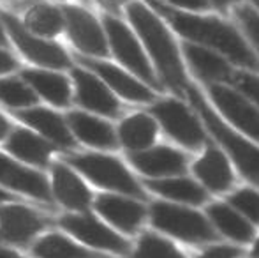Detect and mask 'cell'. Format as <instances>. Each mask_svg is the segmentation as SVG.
<instances>
[{
    "mask_svg": "<svg viewBox=\"0 0 259 258\" xmlns=\"http://www.w3.org/2000/svg\"><path fill=\"white\" fill-rule=\"evenodd\" d=\"M21 21L30 32L46 39H53L62 30H65L64 11L53 4H34L27 9Z\"/></svg>",
    "mask_w": 259,
    "mask_h": 258,
    "instance_id": "83f0119b",
    "label": "cell"
},
{
    "mask_svg": "<svg viewBox=\"0 0 259 258\" xmlns=\"http://www.w3.org/2000/svg\"><path fill=\"white\" fill-rule=\"evenodd\" d=\"M65 20V34L79 55L104 59L109 55V43L103 21H99L89 9L76 4L62 6Z\"/></svg>",
    "mask_w": 259,
    "mask_h": 258,
    "instance_id": "8fae6325",
    "label": "cell"
},
{
    "mask_svg": "<svg viewBox=\"0 0 259 258\" xmlns=\"http://www.w3.org/2000/svg\"><path fill=\"white\" fill-rule=\"evenodd\" d=\"M0 103L7 108H13L14 112H20L37 106L39 96L21 75H4L0 76Z\"/></svg>",
    "mask_w": 259,
    "mask_h": 258,
    "instance_id": "4dcf8cb0",
    "label": "cell"
},
{
    "mask_svg": "<svg viewBox=\"0 0 259 258\" xmlns=\"http://www.w3.org/2000/svg\"><path fill=\"white\" fill-rule=\"evenodd\" d=\"M205 214L221 241L240 248H249L259 230L226 200H210L205 205Z\"/></svg>",
    "mask_w": 259,
    "mask_h": 258,
    "instance_id": "e0dca14e",
    "label": "cell"
},
{
    "mask_svg": "<svg viewBox=\"0 0 259 258\" xmlns=\"http://www.w3.org/2000/svg\"><path fill=\"white\" fill-rule=\"evenodd\" d=\"M211 4H213L215 7H219V9H229V7H235L238 6V4H242V0H210Z\"/></svg>",
    "mask_w": 259,
    "mask_h": 258,
    "instance_id": "f35d334b",
    "label": "cell"
},
{
    "mask_svg": "<svg viewBox=\"0 0 259 258\" xmlns=\"http://www.w3.org/2000/svg\"><path fill=\"white\" fill-rule=\"evenodd\" d=\"M129 258H191L184 246L155 230L141 232Z\"/></svg>",
    "mask_w": 259,
    "mask_h": 258,
    "instance_id": "f1b7e54d",
    "label": "cell"
},
{
    "mask_svg": "<svg viewBox=\"0 0 259 258\" xmlns=\"http://www.w3.org/2000/svg\"><path fill=\"white\" fill-rule=\"evenodd\" d=\"M145 2L173 28V32L182 35L185 41L213 50L226 57L229 62L259 72L257 53L249 45L242 30L233 23L217 16L175 9L164 0H145Z\"/></svg>",
    "mask_w": 259,
    "mask_h": 258,
    "instance_id": "6da1fadb",
    "label": "cell"
},
{
    "mask_svg": "<svg viewBox=\"0 0 259 258\" xmlns=\"http://www.w3.org/2000/svg\"><path fill=\"white\" fill-rule=\"evenodd\" d=\"M0 46H2V48H7V46H9V35H7L2 20H0Z\"/></svg>",
    "mask_w": 259,
    "mask_h": 258,
    "instance_id": "b9f144b4",
    "label": "cell"
},
{
    "mask_svg": "<svg viewBox=\"0 0 259 258\" xmlns=\"http://www.w3.org/2000/svg\"><path fill=\"white\" fill-rule=\"evenodd\" d=\"M125 13L162 82L177 94V97H185V89L191 82L185 59L182 57L184 53L175 41L171 28L147 2L141 0H131Z\"/></svg>",
    "mask_w": 259,
    "mask_h": 258,
    "instance_id": "7a4b0ae2",
    "label": "cell"
},
{
    "mask_svg": "<svg viewBox=\"0 0 259 258\" xmlns=\"http://www.w3.org/2000/svg\"><path fill=\"white\" fill-rule=\"evenodd\" d=\"M131 166L147 179H166L184 175L189 166V156L171 145H154L141 152L127 154Z\"/></svg>",
    "mask_w": 259,
    "mask_h": 258,
    "instance_id": "9a60e30c",
    "label": "cell"
},
{
    "mask_svg": "<svg viewBox=\"0 0 259 258\" xmlns=\"http://www.w3.org/2000/svg\"><path fill=\"white\" fill-rule=\"evenodd\" d=\"M25 82L35 90L41 99L55 108H69L74 101V87L71 76L55 69H25L21 71Z\"/></svg>",
    "mask_w": 259,
    "mask_h": 258,
    "instance_id": "cb8c5ba5",
    "label": "cell"
},
{
    "mask_svg": "<svg viewBox=\"0 0 259 258\" xmlns=\"http://www.w3.org/2000/svg\"><path fill=\"white\" fill-rule=\"evenodd\" d=\"M166 4H169L171 7L180 11H192V13H205V11L211 9L213 4L210 0H164Z\"/></svg>",
    "mask_w": 259,
    "mask_h": 258,
    "instance_id": "d590c367",
    "label": "cell"
},
{
    "mask_svg": "<svg viewBox=\"0 0 259 258\" xmlns=\"http://www.w3.org/2000/svg\"><path fill=\"white\" fill-rule=\"evenodd\" d=\"M94 258H103V256H94Z\"/></svg>",
    "mask_w": 259,
    "mask_h": 258,
    "instance_id": "bcb514c9",
    "label": "cell"
},
{
    "mask_svg": "<svg viewBox=\"0 0 259 258\" xmlns=\"http://www.w3.org/2000/svg\"><path fill=\"white\" fill-rule=\"evenodd\" d=\"M182 53H184L185 64L191 67V72L196 75V78L205 82V85L206 83L229 85L233 82L236 69L233 67V62H229L221 53L189 41L182 45Z\"/></svg>",
    "mask_w": 259,
    "mask_h": 258,
    "instance_id": "603a6c76",
    "label": "cell"
},
{
    "mask_svg": "<svg viewBox=\"0 0 259 258\" xmlns=\"http://www.w3.org/2000/svg\"><path fill=\"white\" fill-rule=\"evenodd\" d=\"M52 195L58 203L74 212H87L94 205V195L83 177L67 163L52 165Z\"/></svg>",
    "mask_w": 259,
    "mask_h": 258,
    "instance_id": "ffe728a7",
    "label": "cell"
},
{
    "mask_svg": "<svg viewBox=\"0 0 259 258\" xmlns=\"http://www.w3.org/2000/svg\"><path fill=\"white\" fill-rule=\"evenodd\" d=\"M148 112L157 119L160 128L182 147L189 151H201L210 143L206 131L199 122V115L178 97L155 101Z\"/></svg>",
    "mask_w": 259,
    "mask_h": 258,
    "instance_id": "ba28073f",
    "label": "cell"
},
{
    "mask_svg": "<svg viewBox=\"0 0 259 258\" xmlns=\"http://www.w3.org/2000/svg\"><path fill=\"white\" fill-rule=\"evenodd\" d=\"M226 202L235 207L243 217L259 228V190L254 186L236 188L226 196Z\"/></svg>",
    "mask_w": 259,
    "mask_h": 258,
    "instance_id": "1f68e13d",
    "label": "cell"
},
{
    "mask_svg": "<svg viewBox=\"0 0 259 258\" xmlns=\"http://www.w3.org/2000/svg\"><path fill=\"white\" fill-rule=\"evenodd\" d=\"M191 258H247V249L229 244V242L219 241L205 246V248L194 249Z\"/></svg>",
    "mask_w": 259,
    "mask_h": 258,
    "instance_id": "e575fe53",
    "label": "cell"
},
{
    "mask_svg": "<svg viewBox=\"0 0 259 258\" xmlns=\"http://www.w3.org/2000/svg\"><path fill=\"white\" fill-rule=\"evenodd\" d=\"M185 97L191 108H194L199 115L211 138H215L219 147L231 158L233 165L238 168L243 179L249 180L254 188H259V143L228 124L213 108L205 92L192 82L185 89Z\"/></svg>",
    "mask_w": 259,
    "mask_h": 258,
    "instance_id": "3957f363",
    "label": "cell"
},
{
    "mask_svg": "<svg viewBox=\"0 0 259 258\" xmlns=\"http://www.w3.org/2000/svg\"><path fill=\"white\" fill-rule=\"evenodd\" d=\"M78 62L81 67L92 71L116 94L118 97L131 103H154L155 90L150 89L147 83H143L140 78L129 72L127 69H122L120 65L111 64L104 59H94V57L79 55Z\"/></svg>",
    "mask_w": 259,
    "mask_h": 258,
    "instance_id": "4fadbf2b",
    "label": "cell"
},
{
    "mask_svg": "<svg viewBox=\"0 0 259 258\" xmlns=\"http://www.w3.org/2000/svg\"><path fill=\"white\" fill-rule=\"evenodd\" d=\"M252 4L256 6V9H259V0H252Z\"/></svg>",
    "mask_w": 259,
    "mask_h": 258,
    "instance_id": "f6af8a7d",
    "label": "cell"
},
{
    "mask_svg": "<svg viewBox=\"0 0 259 258\" xmlns=\"http://www.w3.org/2000/svg\"><path fill=\"white\" fill-rule=\"evenodd\" d=\"M108 4H111V6H115V4H120V2H123V0H106Z\"/></svg>",
    "mask_w": 259,
    "mask_h": 258,
    "instance_id": "ee69618b",
    "label": "cell"
},
{
    "mask_svg": "<svg viewBox=\"0 0 259 258\" xmlns=\"http://www.w3.org/2000/svg\"><path fill=\"white\" fill-rule=\"evenodd\" d=\"M192 172L196 180L210 195H228L235 190V170L231 161L228 154L211 141L205 147L198 161H194Z\"/></svg>",
    "mask_w": 259,
    "mask_h": 258,
    "instance_id": "ac0fdd59",
    "label": "cell"
},
{
    "mask_svg": "<svg viewBox=\"0 0 259 258\" xmlns=\"http://www.w3.org/2000/svg\"><path fill=\"white\" fill-rule=\"evenodd\" d=\"M67 124L74 134L76 141L89 145L99 151H115L118 149V133L101 115L83 110H72L65 115Z\"/></svg>",
    "mask_w": 259,
    "mask_h": 258,
    "instance_id": "7402d4cb",
    "label": "cell"
},
{
    "mask_svg": "<svg viewBox=\"0 0 259 258\" xmlns=\"http://www.w3.org/2000/svg\"><path fill=\"white\" fill-rule=\"evenodd\" d=\"M247 258H259V230L254 237L252 244L247 248Z\"/></svg>",
    "mask_w": 259,
    "mask_h": 258,
    "instance_id": "ab89813d",
    "label": "cell"
},
{
    "mask_svg": "<svg viewBox=\"0 0 259 258\" xmlns=\"http://www.w3.org/2000/svg\"><path fill=\"white\" fill-rule=\"evenodd\" d=\"M0 20H2L9 41L16 46V50L28 60L42 69H72V60L64 46L55 43L53 39H46L30 32L23 25V21L14 14L0 9Z\"/></svg>",
    "mask_w": 259,
    "mask_h": 258,
    "instance_id": "52a82bcc",
    "label": "cell"
},
{
    "mask_svg": "<svg viewBox=\"0 0 259 258\" xmlns=\"http://www.w3.org/2000/svg\"><path fill=\"white\" fill-rule=\"evenodd\" d=\"M210 103L228 124L259 143V106L226 83H206Z\"/></svg>",
    "mask_w": 259,
    "mask_h": 258,
    "instance_id": "30bf717a",
    "label": "cell"
},
{
    "mask_svg": "<svg viewBox=\"0 0 259 258\" xmlns=\"http://www.w3.org/2000/svg\"><path fill=\"white\" fill-rule=\"evenodd\" d=\"M13 124H11L9 121H7L6 117H4L2 114H0V141L2 140H7V136L11 134V131H13Z\"/></svg>",
    "mask_w": 259,
    "mask_h": 258,
    "instance_id": "74e56055",
    "label": "cell"
},
{
    "mask_svg": "<svg viewBox=\"0 0 259 258\" xmlns=\"http://www.w3.org/2000/svg\"><path fill=\"white\" fill-rule=\"evenodd\" d=\"M67 165H71L76 172L94 186L106 190L108 193L127 195L138 200H147V190L138 179L129 172L125 165L118 158L109 154H69L64 158Z\"/></svg>",
    "mask_w": 259,
    "mask_h": 258,
    "instance_id": "5b68a950",
    "label": "cell"
},
{
    "mask_svg": "<svg viewBox=\"0 0 259 258\" xmlns=\"http://www.w3.org/2000/svg\"><path fill=\"white\" fill-rule=\"evenodd\" d=\"M0 258H23L20 253H16L14 249L6 248V246H0Z\"/></svg>",
    "mask_w": 259,
    "mask_h": 258,
    "instance_id": "60d3db41",
    "label": "cell"
},
{
    "mask_svg": "<svg viewBox=\"0 0 259 258\" xmlns=\"http://www.w3.org/2000/svg\"><path fill=\"white\" fill-rule=\"evenodd\" d=\"M14 196L9 193L7 190H4V188H0V205H4V203H11L14 202Z\"/></svg>",
    "mask_w": 259,
    "mask_h": 258,
    "instance_id": "7bdbcfd3",
    "label": "cell"
},
{
    "mask_svg": "<svg viewBox=\"0 0 259 258\" xmlns=\"http://www.w3.org/2000/svg\"><path fill=\"white\" fill-rule=\"evenodd\" d=\"M229 87L236 89L240 94L250 99L252 103H256L259 106V75L249 69H236L233 82L229 83Z\"/></svg>",
    "mask_w": 259,
    "mask_h": 258,
    "instance_id": "836d02e7",
    "label": "cell"
},
{
    "mask_svg": "<svg viewBox=\"0 0 259 258\" xmlns=\"http://www.w3.org/2000/svg\"><path fill=\"white\" fill-rule=\"evenodd\" d=\"M20 67V62L16 60V57L11 55V52L7 48L0 46V76L11 75L13 71Z\"/></svg>",
    "mask_w": 259,
    "mask_h": 258,
    "instance_id": "8d00e7d4",
    "label": "cell"
},
{
    "mask_svg": "<svg viewBox=\"0 0 259 258\" xmlns=\"http://www.w3.org/2000/svg\"><path fill=\"white\" fill-rule=\"evenodd\" d=\"M0 186L42 202L52 200V182L45 173L4 152H0Z\"/></svg>",
    "mask_w": 259,
    "mask_h": 258,
    "instance_id": "2e32d148",
    "label": "cell"
},
{
    "mask_svg": "<svg viewBox=\"0 0 259 258\" xmlns=\"http://www.w3.org/2000/svg\"><path fill=\"white\" fill-rule=\"evenodd\" d=\"M103 25L108 35L109 52L115 55V59L150 89H160L154 64L134 28L111 14H104Z\"/></svg>",
    "mask_w": 259,
    "mask_h": 258,
    "instance_id": "8992f818",
    "label": "cell"
},
{
    "mask_svg": "<svg viewBox=\"0 0 259 258\" xmlns=\"http://www.w3.org/2000/svg\"><path fill=\"white\" fill-rule=\"evenodd\" d=\"M46 219L30 207L20 203L0 205V239L9 244L25 246L46 228Z\"/></svg>",
    "mask_w": 259,
    "mask_h": 258,
    "instance_id": "d6986e66",
    "label": "cell"
},
{
    "mask_svg": "<svg viewBox=\"0 0 259 258\" xmlns=\"http://www.w3.org/2000/svg\"><path fill=\"white\" fill-rule=\"evenodd\" d=\"M118 141L129 152H141L154 147L157 134H159V122L152 114H133L120 122Z\"/></svg>",
    "mask_w": 259,
    "mask_h": 258,
    "instance_id": "4316f807",
    "label": "cell"
},
{
    "mask_svg": "<svg viewBox=\"0 0 259 258\" xmlns=\"http://www.w3.org/2000/svg\"><path fill=\"white\" fill-rule=\"evenodd\" d=\"M233 16L242 28V34L252 46V50L259 53V9L242 2L233 7Z\"/></svg>",
    "mask_w": 259,
    "mask_h": 258,
    "instance_id": "d6a6232c",
    "label": "cell"
},
{
    "mask_svg": "<svg viewBox=\"0 0 259 258\" xmlns=\"http://www.w3.org/2000/svg\"><path fill=\"white\" fill-rule=\"evenodd\" d=\"M9 156L32 168H46L52 161L55 145L30 128H14L4 143Z\"/></svg>",
    "mask_w": 259,
    "mask_h": 258,
    "instance_id": "d4e9b609",
    "label": "cell"
},
{
    "mask_svg": "<svg viewBox=\"0 0 259 258\" xmlns=\"http://www.w3.org/2000/svg\"><path fill=\"white\" fill-rule=\"evenodd\" d=\"M94 209L109 227L125 237L141 234V228L148 221V207L143 200L118 193H103L94 200Z\"/></svg>",
    "mask_w": 259,
    "mask_h": 258,
    "instance_id": "7c38bea8",
    "label": "cell"
},
{
    "mask_svg": "<svg viewBox=\"0 0 259 258\" xmlns=\"http://www.w3.org/2000/svg\"><path fill=\"white\" fill-rule=\"evenodd\" d=\"M71 80L74 87V103L85 112L101 115V117H118L120 103L116 94L108 85L85 67H72Z\"/></svg>",
    "mask_w": 259,
    "mask_h": 258,
    "instance_id": "5bb4252c",
    "label": "cell"
},
{
    "mask_svg": "<svg viewBox=\"0 0 259 258\" xmlns=\"http://www.w3.org/2000/svg\"><path fill=\"white\" fill-rule=\"evenodd\" d=\"M143 186L147 191L160 196V200L180 205L201 207L210 202V193L192 177L177 175L166 179H145Z\"/></svg>",
    "mask_w": 259,
    "mask_h": 258,
    "instance_id": "484cf974",
    "label": "cell"
},
{
    "mask_svg": "<svg viewBox=\"0 0 259 258\" xmlns=\"http://www.w3.org/2000/svg\"><path fill=\"white\" fill-rule=\"evenodd\" d=\"M34 258H94L90 249L79 246L67 235L62 234H46L34 242L32 246Z\"/></svg>",
    "mask_w": 259,
    "mask_h": 258,
    "instance_id": "f546056e",
    "label": "cell"
},
{
    "mask_svg": "<svg viewBox=\"0 0 259 258\" xmlns=\"http://www.w3.org/2000/svg\"><path fill=\"white\" fill-rule=\"evenodd\" d=\"M14 117L20 122H23L27 128L34 129L41 136H45L48 141H52L55 147L60 149H74L76 147V138L72 134L71 128L67 124V119L55 112L53 108L46 106H32L27 110L14 112Z\"/></svg>",
    "mask_w": 259,
    "mask_h": 258,
    "instance_id": "44dd1931",
    "label": "cell"
},
{
    "mask_svg": "<svg viewBox=\"0 0 259 258\" xmlns=\"http://www.w3.org/2000/svg\"><path fill=\"white\" fill-rule=\"evenodd\" d=\"M60 227L69 235L76 239L81 244L89 246L92 249L113 253L118 256H129L133 251V242L109 227L104 219L92 216L89 212H72L60 217Z\"/></svg>",
    "mask_w": 259,
    "mask_h": 258,
    "instance_id": "9c48e42d",
    "label": "cell"
},
{
    "mask_svg": "<svg viewBox=\"0 0 259 258\" xmlns=\"http://www.w3.org/2000/svg\"><path fill=\"white\" fill-rule=\"evenodd\" d=\"M148 223L152 230L184 248L199 249L221 241L205 210L198 207L155 200L148 205Z\"/></svg>",
    "mask_w": 259,
    "mask_h": 258,
    "instance_id": "277c9868",
    "label": "cell"
}]
</instances>
